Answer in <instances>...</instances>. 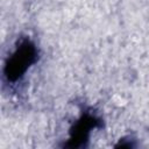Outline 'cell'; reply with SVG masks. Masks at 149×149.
Wrapping results in <instances>:
<instances>
[{
    "label": "cell",
    "instance_id": "obj_1",
    "mask_svg": "<svg viewBox=\"0 0 149 149\" xmlns=\"http://www.w3.org/2000/svg\"><path fill=\"white\" fill-rule=\"evenodd\" d=\"M36 56V48L29 40L21 42L5 65L3 73L6 78L9 81H16L20 79L28 68L35 63Z\"/></svg>",
    "mask_w": 149,
    "mask_h": 149
},
{
    "label": "cell",
    "instance_id": "obj_2",
    "mask_svg": "<svg viewBox=\"0 0 149 149\" xmlns=\"http://www.w3.org/2000/svg\"><path fill=\"white\" fill-rule=\"evenodd\" d=\"M97 120L94 116L91 115H84L79 122L76 125L74 129L72 130V137H71V146L72 147H79L85 141H87L90 130L95 127Z\"/></svg>",
    "mask_w": 149,
    "mask_h": 149
}]
</instances>
